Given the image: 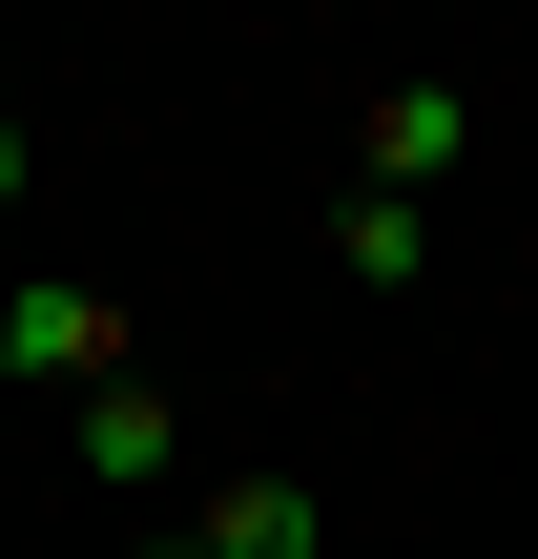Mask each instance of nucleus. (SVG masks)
Listing matches in <instances>:
<instances>
[{
  "instance_id": "nucleus-1",
  "label": "nucleus",
  "mask_w": 538,
  "mask_h": 559,
  "mask_svg": "<svg viewBox=\"0 0 538 559\" xmlns=\"http://www.w3.org/2000/svg\"><path fill=\"white\" fill-rule=\"evenodd\" d=\"M0 373H41V394L83 415V394H124V373H145V311H124V290H83V270H21V290H0Z\"/></svg>"
},
{
  "instance_id": "nucleus-2",
  "label": "nucleus",
  "mask_w": 538,
  "mask_h": 559,
  "mask_svg": "<svg viewBox=\"0 0 538 559\" xmlns=\"http://www.w3.org/2000/svg\"><path fill=\"white\" fill-rule=\"evenodd\" d=\"M62 456H83V498H124V519H187V394H166V373L83 394V415H62Z\"/></svg>"
},
{
  "instance_id": "nucleus-3",
  "label": "nucleus",
  "mask_w": 538,
  "mask_h": 559,
  "mask_svg": "<svg viewBox=\"0 0 538 559\" xmlns=\"http://www.w3.org/2000/svg\"><path fill=\"white\" fill-rule=\"evenodd\" d=\"M124 559H332V498L249 456V477H207L187 519H145V539H124Z\"/></svg>"
},
{
  "instance_id": "nucleus-4",
  "label": "nucleus",
  "mask_w": 538,
  "mask_h": 559,
  "mask_svg": "<svg viewBox=\"0 0 538 559\" xmlns=\"http://www.w3.org/2000/svg\"><path fill=\"white\" fill-rule=\"evenodd\" d=\"M456 166H477V83H373V104H352V187L435 207Z\"/></svg>"
},
{
  "instance_id": "nucleus-5",
  "label": "nucleus",
  "mask_w": 538,
  "mask_h": 559,
  "mask_svg": "<svg viewBox=\"0 0 538 559\" xmlns=\"http://www.w3.org/2000/svg\"><path fill=\"white\" fill-rule=\"evenodd\" d=\"M332 270H352V290H415V270H435V207H394V187H332Z\"/></svg>"
},
{
  "instance_id": "nucleus-6",
  "label": "nucleus",
  "mask_w": 538,
  "mask_h": 559,
  "mask_svg": "<svg viewBox=\"0 0 538 559\" xmlns=\"http://www.w3.org/2000/svg\"><path fill=\"white\" fill-rule=\"evenodd\" d=\"M21 187H41V124H21V104H0V228H21Z\"/></svg>"
}]
</instances>
